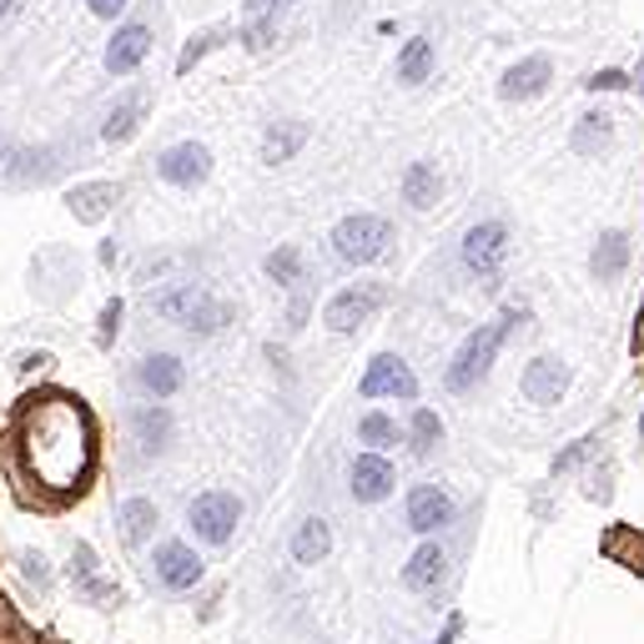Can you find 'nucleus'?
I'll return each instance as SVG.
<instances>
[{"mask_svg": "<svg viewBox=\"0 0 644 644\" xmlns=\"http://www.w3.org/2000/svg\"><path fill=\"white\" fill-rule=\"evenodd\" d=\"M157 313L167 317V323H177V328H187L191 338H211V333H222L227 323H232V307L217 303V297L197 283H181V287H171V293H161Z\"/></svg>", "mask_w": 644, "mask_h": 644, "instance_id": "obj_1", "label": "nucleus"}, {"mask_svg": "<svg viewBox=\"0 0 644 644\" xmlns=\"http://www.w3.org/2000/svg\"><path fill=\"white\" fill-rule=\"evenodd\" d=\"M504 343H508V333L498 328V323H478V328L458 343L454 363H448V373H444L448 393H474L478 383H488V373H494Z\"/></svg>", "mask_w": 644, "mask_h": 644, "instance_id": "obj_2", "label": "nucleus"}, {"mask_svg": "<svg viewBox=\"0 0 644 644\" xmlns=\"http://www.w3.org/2000/svg\"><path fill=\"white\" fill-rule=\"evenodd\" d=\"M237 524H242V498L232 488H207L187 504V528L207 549H227L237 539Z\"/></svg>", "mask_w": 644, "mask_h": 644, "instance_id": "obj_3", "label": "nucleus"}, {"mask_svg": "<svg viewBox=\"0 0 644 644\" xmlns=\"http://www.w3.org/2000/svg\"><path fill=\"white\" fill-rule=\"evenodd\" d=\"M388 242H393V222L378 217V211H353V217H343V222L333 227V252L348 267L378 262V257L388 252Z\"/></svg>", "mask_w": 644, "mask_h": 644, "instance_id": "obj_4", "label": "nucleus"}, {"mask_svg": "<svg viewBox=\"0 0 644 644\" xmlns=\"http://www.w3.org/2000/svg\"><path fill=\"white\" fill-rule=\"evenodd\" d=\"M508 252H514V232H508V222H498V217H484V222H474V227L464 232V242H458L464 273H468V277H484V283H494V277L504 273Z\"/></svg>", "mask_w": 644, "mask_h": 644, "instance_id": "obj_5", "label": "nucleus"}, {"mask_svg": "<svg viewBox=\"0 0 644 644\" xmlns=\"http://www.w3.org/2000/svg\"><path fill=\"white\" fill-rule=\"evenodd\" d=\"M403 518H408L413 534L434 539V534H444V528L458 518V504L444 484H413L408 498H403Z\"/></svg>", "mask_w": 644, "mask_h": 644, "instance_id": "obj_6", "label": "nucleus"}, {"mask_svg": "<svg viewBox=\"0 0 644 644\" xmlns=\"http://www.w3.org/2000/svg\"><path fill=\"white\" fill-rule=\"evenodd\" d=\"M574 373L564 358H554V353H539V358H528L524 373H518V393H524L534 408H554V403H564V393H569Z\"/></svg>", "mask_w": 644, "mask_h": 644, "instance_id": "obj_7", "label": "nucleus"}, {"mask_svg": "<svg viewBox=\"0 0 644 644\" xmlns=\"http://www.w3.org/2000/svg\"><path fill=\"white\" fill-rule=\"evenodd\" d=\"M358 393L368 403L378 398H398V403H418V378H413V368L403 358H393V353H378V358L368 363V373L358 378Z\"/></svg>", "mask_w": 644, "mask_h": 644, "instance_id": "obj_8", "label": "nucleus"}, {"mask_svg": "<svg viewBox=\"0 0 644 644\" xmlns=\"http://www.w3.org/2000/svg\"><path fill=\"white\" fill-rule=\"evenodd\" d=\"M151 574H157L161 589L187 594V589H197V584H201L207 564H201V554L191 549V544L167 539V544H157V554H151Z\"/></svg>", "mask_w": 644, "mask_h": 644, "instance_id": "obj_9", "label": "nucleus"}, {"mask_svg": "<svg viewBox=\"0 0 644 644\" xmlns=\"http://www.w3.org/2000/svg\"><path fill=\"white\" fill-rule=\"evenodd\" d=\"M157 177L177 191H197L211 177V151L201 141H177V147H167L157 157Z\"/></svg>", "mask_w": 644, "mask_h": 644, "instance_id": "obj_10", "label": "nucleus"}, {"mask_svg": "<svg viewBox=\"0 0 644 644\" xmlns=\"http://www.w3.org/2000/svg\"><path fill=\"white\" fill-rule=\"evenodd\" d=\"M393 484H398V468L388 464V454H373V448L353 454V464H348V494L358 498V504H383V498L393 494Z\"/></svg>", "mask_w": 644, "mask_h": 644, "instance_id": "obj_11", "label": "nucleus"}, {"mask_svg": "<svg viewBox=\"0 0 644 644\" xmlns=\"http://www.w3.org/2000/svg\"><path fill=\"white\" fill-rule=\"evenodd\" d=\"M378 303H383L378 287H343V293L328 297V307H323V323H328V333L348 338V333H358L363 323L378 313Z\"/></svg>", "mask_w": 644, "mask_h": 644, "instance_id": "obj_12", "label": "nucleus"}, {"mask_svg": "<svg viewBox=\"0 0 644 644\" xmlns=\"http://www.w3.org/2000/svg\"><path fill=\"white\" fill-rule=\"evenodd\" d=\"M137 388L147 393L151 403L177 398V393L187 388V363H181L177 353H147V358L137 363Z\"/></svg>", "mask_w": 644, "mask_h": 644, "instance_id": "obj_13", "label": "nucleus"}, {"mask_svg": "<svg viewBox=\"0 0 644 644\" xmlns=\"http://www.w3.org/2000/svg\"><path fill=\"white\" fill-rule=\"evenodd\" d=\"M549 81H554L549 56H524V61H514L498 76V101H534V96L549 91Z\"/></svg>", "mask_w": 644, "mask_h": 644, "instance_id": "obj_14", "label": "nucleus"}, {"mask_svg": "<svg viewBox=\"0 0 644 644\" xmlns=\"http://www.w3.org/2000/svg\"><path fill=\"white\" fill-rule=\"evenodd\" d=\"M127 423H131V434H137V444L147 458L167 454L171 438H177V418H171L167 403H137V408L127 413Z\"/></svg>", "mask_w": 644, "mask_h": 644, "instance_id": "obj_15", "label": "nucleus"}, {"mask_svg": "<svg viewBox=\"0 0 644 644\" xmlns=\"http://www.w3.org/2000/svg\"><path fill=\"white\" fill-rule=\"evenodd\" d=\"M151 56V26L141 21H127L111 31V41H106V71L111 76H131L141 61Z\"/></svg>", "mask_w": 644, "mask_h": 644, "instance_id": "obj_16", "label": "nucleus"}, {"mask_svg": "<svg viewBox=\"0 0 644 644\" xmlns=\"http://www.w3.org/2000/svg\"><path fill=\"white\" fill-rule=\"evenodd\" d=\"M147 111H151V91H147V86H137V91H121L117 101L106 106L101 137L106 141H131L141 131V121H147Z\"/></svg>", "mask_w": 644, "mask_h": 644, "instance_id": "obj_17", "label": "nucleus"}, {"mask_svg": "<svg viewBox=\"0 0 644 644\" xmlns=\"http://www.w3.org/2000/svg\"><path fill=\"white\" fill-rule=\"evenodd\" d=\"M444 574H448L444 544H438V539H423L418 549L408 554V564H403V589L428 594V589H438V579H444Z\"/></svg>", "mask_w": 644, "mask_h": 644, "instance_id": "obj_18", "label": "nucleus"}, {"mask_svg": "<svg viewBox=\"0 0 644 644\" xmlns=\"http://www.w3.org/2000/svg\"><path fill=\"white\" fill-rule=\"evenodd\" d=\"M634 247H630V232H620V227H610V232L594 237V252H589V273L594 283H620L624 267H630Z\"/></svg>", "mask_w": 644, "mask_h": 644, "instance_id": "obj_19", "label": "nucleus"}, {"mask_svg": "<svg viewBox=\"0 0 644 644\" xmlns=\"http://www.w3.org/2000/svg\"><path fill=\"white\" fill-rule=\"evenodd\" d=\"M438 197H444V177H438L434 161H408L403 167V201L413 211H428Z\"/></svg>", "mask_w": 644, "mask_h": 644, "instance_id": "obj_20", "label": "nucleus"}, {"mask_svg": "<svg viewBox=\"0 0 644 644\" xmlns=\"http://www.w3.org/2000/svg\"><path fill=\"white\" fill-rule=\"evenodd\" d=\"M333 554V528H328V518H317V514H307L303 524L293 528V559L297 564H323Z\"/></svg>", "mask_w": 644, "mask_h": 644, "instance_id": "obj_21", "label": "nucleus"}, {"mask_svg": "<svg viewBox=\"0 0 644 644\" xmlns=\"http://www.w3.org/2000/svg\"><path fill=\"white\" fill-rule=\"evenodd\" d=\"M569 147L574 157H600V151L614 147V117L610 111H584L569 131Z\"/></svg>", "mask_w": 644, "mask_h": 644, "instance_id": "obj_22", "label": "nucleus"}, {"mask_svg": "<svg viewBox=\"0 0 644 644\" xmlns=\"http://www.w3.org/2000/svg\"><path fill=\"white\" fill-rule=\"evenodd\" d=\"M434 66H438V56H434V41L428 36H408L403 41V51H398V86H423L428 76H434Z\"/></svg>", "mask_w": 644, "mask_h": 644, "instance_id": "obj_23", "label": "nucleus"}, {"mask_svg": "<svg viewBox=\"0 0 644 644\" xmlns=\"http://www.w3.org/2000/svg\"><path fill=\"white\" fill-rule=\"evenodd\" d=\"M303 147H307L303 121H277V127H267V137H262V161L267 167H283V161H293Z\"/></svg>", "mask_w": 644, "mask_h": 644, "instance_id": "obj_24", "label": "nucleus"}, {"mask_svg": "<svg viewBox=\"0 0 644 644\" xmlns=\"http://www.w3.org/2000/svg\"><path fill=\"white\" fill-rule=\"evenodd\" d=\"M117 524H121V534H127L131 544H147L151 534H157L161 514H157V504H151V498H121V504H117Z\"/></svg>", "mask_w": 644, "mask_h": 644, "instance_id": "obj_25", "label": "nucleus"}, {"mask_svg": "<svg viewBox=\"0 0 644 644\" xmlns=\"http://www.w3.org/2000/svg\"><path fill=\"white\" fill-rule=\"evenodd\" d=\"M403 444H408L418 458H428L438 444H444V418H438L434 408H413L408 428H403Z\"/></svg>", "mask_w": 644, "mask_h": 644, "instance_id": "obj_26", "label": "nucleus"}, {"mask_svg": "<svg viewBox=\"0 0 644 644\" xmlns=\"http://www.w3.org/2000/svg\"><path fill=\"white\" fill-rule=\"evenodd\" d=\"M358 444H368L373 454H388V448H398V444H403L398 418H388L383 408H368V413L358 418Z\"/></svg>", "mask_w": 644, "mask_h": 644, "instance_id": "obj_27", "label": "nucleus"}, {"mask_svg": "<svg viewBox=\"0 0 644 644\" xmlns=\"http://www.w3.org/2000/svg\"><path fill=\"white\" fill-rule=\"evenodd\" d=\"M262 273L273 277L277 287H297L303 283V252H297V247H277V252H267Z\"/></svg>", "mask_w": 644, "mask_h": 644, "instance_id": "obj_28", "label": "nucleus"}, {"mask_svg": "<svg viewBox=\"0 0 644 644\" xmlns=\"http://www.w3.org/2000/svg\"><path fill=\"white\" fill-rule=\"evenodd\" d=\"M594 454H600V434H584V438H574V444L564 448V454L554 458L549 468H554V474H574V468H584Z\"/></svg>", "mask_w": 644, "mask_h": 644, "instance_id": "obj_29", "label": "nucleus"}, {"mask_svg": "<svg viewBox=\"0 0 644 644\" xmlns=\"http://www.w3.org/2000/svg\"><path fill=\"white\" fill-rule=\"evenodd\" d=\"M630 86H634L630 71H620V66H604V71H594L589 81H584V91L600 96V91H630Z\"/></svg>", "mask_w": 644, "mask_h": 644, "instance_id": "obj_30", "label": "nucleus"}, {"mask_svg": "<svg viewBox=\"0 0 644 644\" xmlns=\"http://www.w3.org/2000/svg\"><path fill=\"white\" fill-rule=\"evenodd\" d=\"M273 36H277L273 16H252V21H247V31H242V41H247V51H267V46H273Z\"/></svg>", "mask_w": 644, "mask_h": 644, "instance_id": "obj_31", "label": "nucleus"}, {"mask_svg": "<svg viewBox=\"0 0 644 644\" xmlns=\"http://www.w3.org/2000/svg\"><path fill=\"white\" fill-rule=\"evenodd\" d=\"M217 41H222V31H201V36H191V46H187V51H181L177 71H181V76H187V71H191V66H197V61H201V56H207V51H211V46H217Z\"/></svg>", "mask_w": 644, "mask_h": 644, "instance_id": "obj_32", "label": "nucleus"}, {"mask_svg": "<svg viewBox=\"0 0 644 644\" xmlns=\"http://www.w3.org/2000/svg\"><path fill=\"white\" fill-rule=\"evenodd\" d=\"M127 6H131V0H86V11L101 16V21H121V16H127Z\"/></svg>", "mask_w": 644, "mask_h": 644, "instance_id": "obj_33", "label": "nucleus"}, {"mask_svg": "<svg viewBox=\"0 0 644 644\" xmlns=\"http://www.w3.org/2000/svg\"><path fill=\"white\" fill-rule=\"evenodd\" d=\"M277 6H297V0H247V16H277Z\"/></svg>", "mask_w": 644, "mask_h": 644, "instance_id": "obj_34", "label": "nucleus"}, {"mask_svg": "<svg viewBox=\"0 0 644 644\" xmlns=\"http://www.w3.org/2000/svg\"><path fill=\"white\" fill-rule=\"evenodd\" d=\"M117 323H121V303H111L101 313V343H111V328H117Z\"/></svg>", "mask_w": 644, "mask_h": 644, "instance_id": "obj_35", "label": "nucleus"}, {"mask_svg": "<svg viewBox=\"0 0 644 644\" xmlns=\"http://www.w3.org/2000/svg\"><path fill=\"white\" fill-rule=\"evenodd\" d=\"M11 6H16V0H0V21H6V16H11Z\"/></svg>", "mask_w": 644, "mask_h": 644, "instance_id": "obj_36", "label": "nucleus"}, {"mask_svg": "<svg viewBox=\"0 0 644 644\" xmlns=\"http://www.w3.org/2000/svg\"><path fill=\"white\" fill-rule=\"evenodd\" d=\"M640 91H644V56H640Z\"/></svg>", "mask_w": 644, "mask_h": 644, "instance_id": "obj_37", "label": "nucleus"}, {"mask_svg": "<svg viewBox=\"0 0 644 644\" xmlns=\"http://www.w3.org/2000/svg\"><path fill=\"white\" fill-rule=\"evenodd\" d=\"M640 438H644V413H640Z\"/></svg>", "mask_w": 644, "mask_h": 644, "instance_id": "obj_38", "label": "nucleus"}]
</instances>
